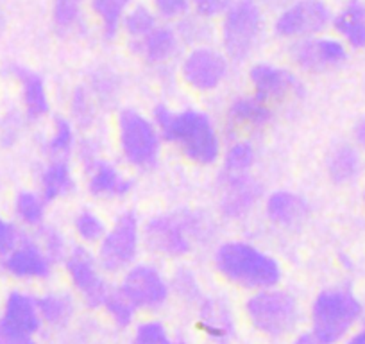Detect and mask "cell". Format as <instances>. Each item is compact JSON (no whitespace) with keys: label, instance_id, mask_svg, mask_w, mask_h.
<instances>
[{"label":"cell","instance_id":"1","mask_svg":"<svg viewBox=\"0 0 365 344\" xmlns=\"http://www.w3.org/2000/svg\"><path fill=\"white\" fill-rule=\"evenodd\" d=\"M153 122L161 138L178 147L187 160L197 165H213L220 158V136L212 118L199 110L172 111L165 104L153 110Z\"/></svg>","mask_w":365,"mask_h":344},{"label":"cell","instance_id":"2","mask_svg":"<svg viewBox=\"0 0 365 344\" xmlns=\"http://www.w3.org/2000/svg\"><path fill=\"white\" fill-rule=\"evenodd\" d=\"M215 268L233 285L247 290L276 287L282 268L269 253L244 241H227L215 251Z\"/></svg>","mask_w":365,"mask_h":344},{"label":"cell","instance_id":"3","mask_svg":"<svg viewBox=\"0 0 365 344\" xmlns=\"http://www.w3.org/2000/svg\"><path fill=\"white\" fill-rule=\"evenodd\" d=\"M213 237V223L199 212H179L154 216L143 226V241L158 255L181 258L194 249L197 242Z\"/></svg>","mask_w":365,"mask_h":344},{"label":"cell","instance_id":"4","mask_svg":"<svg viewBox=\"0 0 365 344\" xmlns=\"http://www.w3.org/2000/svg\"><path fill=\"white\" fill-rule=\"evenodd\" d=\"M364 314V305L346 287L324 289L312 303V332L322 344L346 340Z\"/></svg>","mask_w":365,"mask_h":344},{"label":"cell","instance_id":"5","mask_svg":"<svg viewBox=\"0 0 365 344\" xmlns=\"http://www.w3.org/2000/svg\"><path fill=\"white\" fill-rule=\"evenodd\" d=\"M245 315L252 328L267 337H287L297 328L301 321V308L297 298L289 290L262 289L255 290L245 303Z\"/></svg>","mask_w":365,"mask_h":344},{"label":"cell","instance_id":"6","mask_svg":"<svg viewBox=\"0 0 365 344\" xmlns=\"http://www.w3.org/2000/svg\"><path fill=\"white\" fill-rule=\"evenodd\" d=\"M263 9L258 0H235L220 20V41L224 54L242 63L255 52L262 38Z\"/></svg>","mask_w":365,"mask_h":344},{"label":"cell","instance_id":"7","mask_svg":"<svg viewBox=\"0 0 365 344\" xmlns=\"http://www.w3.org/2000/svg\"><path fill=\"white\" fill-rule=\"evenodd\" d=\"M118 147L129 165L149 171L158 163L161 154V135L156 124L138 110L125 108L117 121Z\"/></svg>","mask_w":365,"mask_h":344},{"label":"cell","instance_id":"8","mask_svg":"<svg viewBox=\"0 0 365 344\" xmlns=\"http://www.w3.org/2000/svg\"><path fill=\"white\" fill-rule=\"evenodd\" d=\"M140 221L133 210H125L108 228L103 241L99 242L101 268L106 273L128 271L135 264L140 249Z\"/></svg>","mask_w":365,"mask_h":344},{"label":"cell","instance_id":"9","mask_svg":"<svg viewBox=\"0 0 365 344\" xmlns=\"http://www.w3.org/2000/svg\"><path fill=\"white\" fill-rule=\"evenodd\" d=\"M333 13L324 0H294L274 20V34L282 40H304L324 33L331 26Z\"/></svg>","mask_w":365,"mask_h":344},{"label":"cell","instance_id":"10","mask_svg":"<svg viewBox=\"0 0 365 344\" xmlns=\"http://www.w3.org/2000/svg\"><path fill=\"white\" fill-rule=\"evenodd\" d=\"M65 268L73 289L90 308H101L110 294V285L103 276L99 260L84 246H76L65 258Z\"/></svg>","mask_w":365,"mask_h":344},{"label":"cell","instance_id":"11","mask_svg":"<svg viewBox=\"0 0 365 344\" xmlns=\"http://www.w3.org/2000/svg\"><path fill=\"white\" fill-rule=\"evenodd\" d=\"M120 290L135 305L136 310L156 312L168 301L170 283L154 265L133 264L125 271Z\"/></svg>","mask_w":365,"mask_h":344},{"label":"cell","instance_id":"12","mask_svg":"<svg viewBox=\"0 0 365 344\" xmlns=\"http://www.w3.org/2000/svg\"><path fill=\"white\" fill-rule=\"evenodd\" d=\"M230 72V58L222 51L210 45L192 49L181 65L185 83L195 92H213L226 81Z\"/></svg>","mask_w":365,"mask_h":344},{"label":"cell","instance_id":"13","mask_svg":"<svg viewBox=\"0 0 365 344\" xmlns=\"http://www.w3.org/2000/svg\"><path fill=\"white\" fill-rule=\"evenodd\" d=\"M290 58L304 72H328L339 69L349 58V47L339 36L319 34L292 41Z\"/></svg>","mask_w":365,"mask_h":344},{"label":"cell","instance_id":"14","mask_svg":"<svg viewBox=\"0 0 365 344\" xmlns=\"http://www.w3.org/2000/svg\"><path fill=\"white\" fill-rule=\"evenodd\" d=\"M52 262L36 237L22 235L19 244L0 256V269L19 282H40L51 278Z\"/></svg>","mask_w":365,"mask_h":344},{"label":"cell","instance_id":"15","mask_svg":"<svg viewBox=\"0 0 365 344\" xmlns=\"http://www.w3.org/2000/svg\"><path fill=\"white\" fill-rule=\"evenodd\" d=\"M249 81L255 88V96L270 106L290 99L301 88L299 79L290 70L270 65V63H258L251 66Z\"/></svg>","mask_w":365,"mask_h":344},{"label":"cell","instance_id":"16","mask_svg":"<svg viewBox=\"0 0 365 344\" xmlns=\"http://www.w3.org/2000/svg\"><path fill=\"white\" fill-rule=\"evenodd\" d=\"M2 72L19 84L24 113L29 121H40L51 111L47 86L40 74L20 63H8Z\"/></svg>","mask_w":365,"mask_h":344},{"label":"cell","instance_id":"17","mask_svg":"<svg viewBox=\"0 0 365 344\" xmlns=\"http://www.w3.org/2000/svg\"><path fill=\"white\" fill-rule=\"evenodd\" d=\"M222 181V198H220V210L230 219H240L247 216L262 196V187L251 176L220 178Z\"/></svg>","mask_w":365,"mask_h":344},{"label":"cell","instance_id":"18","mask_svg":"<svg viewBox=\"0 0 365 344\" xmlns=\"http://www.w3.org/2000/svg\"><path fill=\"white\" fill-rule=\"evenodd\" d=\"M88 191L93 198L99 199H120L131 192L133 181L125 178L113 163L97 158L86 165Z\"/></svg>","mask_w":365,"mask_h":344},{"label":"cell","instance_id":"19","mask_svg":"<svg viewBox=\"0 0 365 344\" xmlns=\"http://www.w3.org/2000/svg\"><path fill=\"white\" fill-rule=\"evenodd\" d=\"M0 318L4 319L9 326L20 330L29 335H38L43 326L40 310H38L36 298L31 296L26 290H11L4 298Z\"/></svg>","mask_w":365,"mask_h":344},{"label":"cell","instance_id":"20","mask_svg":"<svg viewBox=\"0 0 365 344\" xmlns=\"http://www.w3.org/2000/svg\"><path fill=\"white\" fill-rule=\"evenodd\" d=\"M179 47H181V40L175 27L160 22L142 41L133 45L131 49L150 65L161 66L178 56Z\"/></svg>","mask_w":365,"mask_h":344},{"label":"cell","instance_id":"21","mask_svg":"<svg viewBox=\"0 0 365 344\" xmlns=\"http://www.w3.org/2000/svg\"><path fill=\"white\" fill-rule=\"evenodd\" d=\"M272 106L252 96H242L227 110V124L235 133L259 131L272 121Z\"/></svg>","mask_w":365,"mask_h":344},{"label":"cell","instance_id":"22","mask_svg":"<svg viewBox=\"0 0 365 344\" xmlns=\"http://www.w3.org/2000/svg\"><path fill=\"white\" fill-rule=\"evenodd\" d=\"M267 219L279 228H299L310 216V205L303 196L290 191L272 192L265 201Z\"/></svg>","mask_w":365,"mask_h":344},{"label":"cell","instance_id":"23","mask_svg":"<svg viewBox=\"0 0 365 344\" xmlns=\"http://www.w3.org/2000/svg\"><path fill=\"white\" fill-rule=\"evenodd\" d=\"M197 326L217 343H227L235 333L233 314L220 298H202L199 301Z\"/></svg>","mask_w":365,"mask_h":344},{"label":"cell","instance_id":"24","mask_svg":"<svg viewBox=\"0 0 365 344\" xmlns=\"http://www.w3.org/2000/svg\"><path fill=\"white\" fill-rule=\"evenodd\" d=\"M331 27L335 36L354 51L365 49V2L349 0L339 13L333 15Z\"/></svg>","mask_w":365,"mask_h":344},{"label":"cell","instance_id":"25","mask_svg":"<svg viewBox=\"0 0 365 344\" xmlns=\"http://www.w3.org/2000/svg\"><path fill=\"white\" fill-rule=\"evenodd\" d=\"M76 187L68 160H51L40 174V194L45 203H54L65 198Z\"/></svg>","mask_w":365,"mask_h":344},{"label":"cell","instance_id":"26","mask_svg":"<svg viewBox=\"0 0 365 344\" xmlns=\"http://www.w3.org/2000/svg\"><path fill=\"white\" fill-rule=\"evenodd\" d=\"M131 6L133 0H88V9L99 20L101 34L108 41H113L120 34L122 20Z\"/></svg>","mask_w":365,"mask_h":344},{"label":"cell","instance_id":"27","mask_svg":"<svg viewBox=\"0 0 365 344\" xmlns=\"http://www.w3.org/2000/svg\"><path fill=\"white\" fill-rule=\"evenodd\" d=\"M361 172L360 149L351 143H340L328 158V174L333 183L347 185L356 180Z\"/></svg>","mask_w":365,"mask_h":344},{"label":"cell","instance_id":"28","mask_svg":"<svg viewBox=\"0 0 365 344\" xmlns=\"http://www.w3.org/2000/svg\"><path fill=\"white\" fill-rule=\"evenodd\" d=\"M158 24H160V16L153 8L145 4H133L122 20V33L128 36L129 45L133 47L142 41Z\"/></svg>","mask_w":365,"mask_h":344},{"label":"cell","instance_id":"29","mask_svg":"<svg viewBox=\"0 0 365 344\" xmlns=\"http://www.w3.org/2000/svg\"><path fill=\"white\" fill-rule=\"evenodd\" d=\"M51 19L58 34L70 36L79 33L84 24L83 0H52Z\"/></svg>","mask_w":365,"mask_h":344},{"label":"cell","instance_id":"30","mask_svg":"<svg viewBox=\"0 0 365 344\" xmlns=\"http://www.w3.org/2000/svg\"><path fill=\"white\" fill-rule=\"evenodd\" d=\"M36 303L43 325L51 326H61L68 323L76 310L72 296L66 293H47L43 296H38Z\"/></svg>","mask_w":365,"mask_h":344},{"label":"cell","instance_id":"31","mask_svg":"<svg viewBox=\"0 0 365 344\" xmlns=\"http://www.w3.org/2000/svg\"><path fill=\"white\" fill-rule=\"evenodd\" d=\"M45 208H47V203L41 198L40 192L22 191L16 194L15 201H13L15 219L26 228L43 226Z\"/></svg>","mask_w":365,"mask_h":344},{"label":"cell","instance_id":"32","mask_svg":"<svg viewBox=\"0 0 365 344\" xmlns=\"http://www.w3.org/2000/svg\"><path fill=\"white\" fill-rule=\"evenodd\" d=\"M252 165H255V147L247 140H238L226 151L220 178H235L251 174Z\"/></svg>","mask_w":365,"mask_h":344},{"label":"cell","instance_id":"33","mask_svg":"<svg viewBox=\"0 0 365 344\" xmlns=\"http://www.w3.org/2000/svg\"><path fill=\"white\" fill-rule=\"evenodd\" d=\"M76 146L73 126L68 118L56 117L52 135L47 140V154L51 160H68Z\"/></svg>","mask_w":365,"mask_h":344},{"label":"cell","instance_id":"34","mask_svg":"<svg viewBox=\"0 0 365 344\" xmlns=\"http://www.w3.org/2000/svg\"><path fill=\"white\" fill-rule=\"evenodd\" d=\"M103 308L106 310V314L110 315L115 321V325L120 326V328H128L131 326V323L135 321L136 315V307L129 301V298L118 289H111L110 294L104 300Z\"/></svg>","mask_w":365,"mask_h":344},{"label":"cell","instance_id":"35","mask_svg":"<svg viewBox=\"0 0 365 344\" xmlns=\"http://www.w3.org/2000/svg\"><path fill=\"white\" fill-rule=\"evenodd\" d=\"M73 230L79 241L86 242V244H97L103 241L104 233H106V224L104 221L91 210H83L73 219Z\"/></svg>","mask_w":365,"mask_h":344},{"label":"cell","instance_id":"36","mask_svg":"<svg viewBox=\"0 0 365 344\" xmlns=\"http://www.w3.org/2000/svg\"><path fill=\"white\" fill-rule=\"evenodd\" d=\"M210 20L201 19L194 13V15H185L182 19L178 20V26H175V31H178V36L181 40V44H194L195 47L201 45L206 38L210 36Z\"/></svg>","mask_w":365,"mask_h":344},{"label":"cell","instance_id":"37","mask_svg":"<svg viewBox=\"0 0 365 344\" xmlns=\"http://www.w3.org/2000/svg\"><path fill=\"white\" fill-rule=\"evenodd\" d=\"M38 230H40L36 237L38 242H40V246L43 248L45 255L51 258L52 264H58V262L65 260L70 249L61 231H59L58 228L52 226H40Z\"/></svg>","mask_w":365,"mask_h":344},{"label":"cell","instance_id":"38","mask_svg":"<svg viewBox=\"0 0 365 344\" xmlns=\"http://www.w3.org/2000/svg\"><path fill=\"white\" fill-rule=\"evenodd\" d=\"M133 344H174L167 328L160 321H143L135 328Z\"/></svg>","mask_w":365,"mask_h":344},{"label":"cell","instance_id":"39","mask_svg":"<svg viewBox=\"0 0 365 344\" xmlns=\"http://www.w3.org/2000/svg\"><path fill=\"white\" fill-rule=\"evenodd\" d=\"M153 9L160 19L178 22L192 11L190 0H153Z\"/></svg>","mask_w":365,"mask_h":344},{"label":"cell","instance_id":"40","mask_svg":"<svg viewBox=\"0 0 365 344\" xmlns=\"http://www.w3.org/2000/svg\"><path fill=\"white\" fill-rule=\"evenodd\" d=\"M174 290L187 301H199L202 300L201 289H199V282L195 280V276L190 271H179L174 278Z\"/></svg>","mask_w":365,"mask_h":344},{"label":"cell","instance_id":"41","mask_svg":"<svg viewBox=\"0 0 365 344\" xmlns=\"http://www.w3.org/2000/svg\"><path fill=\"white\" fill-rule=\"evenodd\" d=\"M235 0H190L192 13L205 20L213 19H222L224 13L230 9Z\"/></svg>","mask_w":365,"mask_h":344},{"label":"cell","instance_id":"42","mask_svg":"<svg viewBox=\"0 0 365 344\" xmlns=\"http://www.w3.org/2000/svg\"><path fill=\"white\" fill-rule=\"evenodd\" d=\"M22 235L24 233L19 224L11 219H6L2 212H0V256L11 251L19 244Z\"/></svg>","mask_w":365,"mask_h":344},{"label":"cell","instance_id":"43","mask_svg":"<svg viewBox=\"0 0 365 344\" xmlns=\"http://www.w3.org/2000/svg\"><path fill=\"white\" fill-rule=\"evenodd\" d=\"M73 103H72V111L73 117L81 122V124H90L93 121V104H91V99L88 97L86 90L77 88L76 93H73Z\"/></svg>","mask_w":365,"mask_h":344},{"label":"cell","instance_id":"44","mask_svg":"<svg viewBox=\"0 0 365 344\" xmlns=\"http://www.w3.org/2000/svg\"><path fill=\"white\" fill-rule=\"evenodd\" d=\"M0 344H38L36 335H29L9 326L0 318Z\"/></svg>","mask_w":365,"mask_h":344},{"label":"cell","instance_id":"45","mask_svg":"<svg viewBox=\"0 0 365 344\" xmlns=\"http://www.w3.org/2000/svg\"><path fill=\"white\" fill-rule=\"evenodd\" d=\"M353 136H354V143H356L358 149L365 151V117H361L360 121L356 122Z\"/></svg>","mask_w":365,"mask_h":344},{"label":"cell","instance_id":"46","mask_svg":"<svg viewBox=\"0 0 365 344\" xmlns=\"http://www.w3.org/2000/svg\"><path fill=\"white\" fill-rule=\"evenodd\" d=\"M292 344H322V343L315 337L314 332H304V333H299V335L294 339Z\"/></svg>","mask_w":365,"mask_h":344},{"label":"cell","instance_id":"47","mask_svg":"<svg viewBox=\"0 0 365 344\" xmlns=\"http://www.w3.org/2000/svg\"><path fill=\"white\" fill-rule=\"evenodd\" d=\"M344 344H365V326L358 330V332L349 333L346 340H344Z\"/></svg>","mask_w":365,"mask_h":344},{"label":"cell","instance_id":"48","mask_svg":"<svg viewBox=\"0 0 365 344\" xmlns=\"http://www.w3.org/2000/svg\"><path fill=\"white\" fill-rule=\"evenodd\" d=\"M174 344H188L187 340H181V339H178V340H174Z\"/></svg>","mask_w":365,"mask_h":344},{"label":"cell","instance_id":"49","mask_svg":"<svg viewBox=\"0 0 365 344\" xmlns=\"http://www.w3.org/2000/svg\"><path fill=\"white\" fill-rule=\"evenodd\" d=\"M2 29H4V24H2V19H0V34H2Z\"/></svg>","mask_w":365,"mask_h":344},{"label":"cell","instance_id":"50","mask_svg":"<svg viewBox=\"0 0 365 344\" xmlns=\"http://www.w3.org/2000/svg\"><path fill=\"white\" fill-rule=\"evenodd\" d=\"M364 206H365V187H364Z\"/></svg>","mask_w":365,"mask_h":344}]
</instances>
